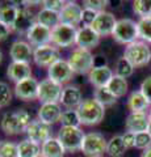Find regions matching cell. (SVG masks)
<instances>
[{"label":"cell","mask_w":151,"mask_h":157,"mask_svg":"<svg viewBox=\"0 0 151 157\" xmlns=\"http://www.w3.org/2000/svg\"><path fill=\"white\" fill-rule=\"evenodd\" d=\"M84 136L85 134L80 127H61L58 139H59L66 151L75 152L77 149H81Z\"/></svg>","instance_id":"52a82bcc"},{"label":"cell","mask_w":151,"mask_h":157,"mask_svg":"<svg viewBox=\"0 0 151 157\" xmlns=\"http://www.w3.org/2000/svg\"><path fill=\"white\" fill-rule=\"evenodd\" d=\"M33 48L29 42L25 41H14L9 48V56L12 58V62L20 63H30L33 59Z\"/></svg>","instance_id":"2e32d148"},{"label":"cell","mask_w":151,"mask_h":157,"mask_svg":"<svg viewBox=\"0 0 151 157\" xmlns=\"http://www.w3.org/2000/svg\"><path fill=\"white\" fill-rule=\"evenodd\" d=\"M106 4H108V2H105V0H85L84 8H88L97 13H100V12H103V9L106 7Z\"/></svg>","instance_id":"b9f144b4"},{"label":"cell","mask_w":151,"mask_h":157,"mask_svg":"<svg viewBox=\"0 0 151 157\" xmlns=\"http://www.w3.org/2000/svg\"><path fill=\"white\" fill-rule=\"evenodd\" d=\"M133 9L141 18L151 16V0H137L133 3Z\"/></svg>","instance_id":"d590c367"},{"label":"cell","mask_w":151,"mask_h":157,"mask_svg":"<svg viewBox=\"0 0 151 157\" xmlns=\"http://www.w3.org/2000/svg\"><path fill=\"white\" fill-rule=\"evenodd\" d=\"M65 152V147L62 145L58 137L51 136L41 144V155L43 157H63Z\"/></svg>","instance_id":"484cf974"},{"label":"cell","mask_w":151,"mask_h":157,"mask_svg":"<svg viewBox=\"0 0 151 157\" xmlns=\"http://www.w3.org/2000/svg\"><path fill=\"white\" fill-rule=\"evenodd\" d=\"M141 157H151V147H149L147 149H145L142 152V155H141Z\"/></svg>","instance_id":"7dc6e473"},{"label":"cell","mask_w":151,"mask_h":157,"mask_svg":"<svg viewBox=\"0 0 151 157\" xmlns=\"http://www.w3.org/2000/svg\"><path fill=\"white\" fill-rule=\"evenodd\" d=\"M81 12H83V8L77 3L67 2L59 13L61 24L76 26L79 22H81Z\"/></svg>","instance_id":"ac0fdd59"},{"label":"cell","mask_w":151,"mask_h":157,"mask_svg":"<svg viewBox=\"0 0 151 157\" xmlns=\"http://www.w3.org/2000/svg\"><path fill=\"white\" fill-rule=\"evenodd\" d=\"M147 131L151 134V118H150V123H149V128H147Z\"/></svg>","instance_id":"681fc988"},{"label":"cell","mask_w":151,"mask_h":157,"mask_svg":"<svg viewBox=\"0 0 151 157\" xmlns=\"http://www.w3.org/2000/svg\"><path fill=\"white\" fill-rule=\"evenodd\" d=\"M18 11H20V7H17V3L7 2V0L0 2V21L12 29L17 18Z\"/></svg>","instance_id":"d4e9b609"},{"label":"cell","mask_w":151,"mask_h":157,"mask_svg":"<svg viewBox=\"0 0 151 157\" xmlns=\"http://www.w3.org/2000/svg\"><path fill=\"white\" fill-rule=\"evenodd\" d=\"M112 36L118 43H124L128 46L137 41V38H139L138 22L130 18H121L117 21Z\"/></svg>","instance_id":"3957f363"},{"label":"cell","mask_w":151,"mask_h":157,"mask_svg":"<svg viewBox=\"0 0 151 157\" xmlns=\"http://www.w3.org/2000/svg\"><path fill=\"white\" fill-rule=\"evenodd\" d=\"M18 157H38L41 155V147L38 143L25 139L17 144Z\"/></svg>","instance_id":"83f0119b"},{"label":"cell","mask_w":151,"mask_h":157,"mask_svg":"<svg viewBox=\"0 0 151 157\" xmlns=\"http://www.w3.org/2000/svg\"><path fill=\"white\" fill-rule=\"evenodd\" d=\"M101 66H106L105 58H104V56H101V55L95 56V66H93V67H101Z\"/></svg>","instance_id":"bcb514c9"},{"label":"cell","mask_w":151,"mask_h":157,"mask_svg":"<svg viewBox=\"0 0 151 157\" xmlns=\"http://www.w3.org/2000/svg\"><path fill=\"white\" fill-rule=\"evenodd\" d=\"M139 29V38H142L146 42H151V16L142 17L138 21Z\"/></svg>","instance_id":"e575fe53"},{"label":"cell","mask_w":151,"mask_h":157,"mask_svg":"<svg viewBox=\"0 0 151 157\" xmlns=\"http://www.w3.org/2000/svg\"><path fill=\"white\" fill-rule=\"evenodd\" d=\"M59 102L65 107H67V110L77 109V106L83 102L80 89L75 85H69V86L63 88L62 97H61Z\"/></svg>","instance_id":"603a6c76"},{"label":"cell","mask_w":151,"mask_h":157,"mask_svg":"<svg viewBox=\"0 0 151 157\" xmlns=\"http://www.w3.org/2000/svg\"><path fill=\"white\" fill-rule=\"evenodd\" d=\"M38 157H43V156H42V155H40V156H38Z\"/></svg>","instance_id":"816d5d0a"},{"label":"cell","mask_w":151,"mask_h":157,"mask_svg":"<svg viewBox=\"0 0 151 157\" xmlns=\"http://www.w3.org/2000/svg\"><path fill=\"white\" fill-rule=\"evenodd\" d=\"M37 24L43 25L49 29H54L61 24V16L58 12L54 11H49V9L42 8L40 12L37 13Z\"/></svg>","instance_id":"4316f807"},{"label":"cell","mask_w":151,"mask_h":157,"mask_svg":"<svg viewBox=\"0 0 151 157\" xmlns=\"http://www.w3.org/2000/svg\"><path fill=\"white\" fill-rule=\"evenodd\" d=\"M61 123H62V127H79L81 123H80L79 114H77L76 109L63 111L61 117Z\"/></svg>","instance_id":"d6a6232c"},{"label":"cell","mask_w":151,"mask_h":157,"mask_svg":"<svg viewBox=\"0 0 151 157\" xmlns=\"http://www.w3.org/2000/svg\"><path fill=\"white\" fill-rule=\"evenodd\" d=\"M95 100L99 102V104H101L104 107L106 106H112L116 104L117 101V97L112 93L108 86H103V88H96L95 90V96H93Z\"/></svg>","instance_id":"f546056e"},{"label":"cell","mask_w":151,"mask_h":157,"mask_svg":"<svg viewBox=\"0 0 151 157\" xmlns=\"http://www.w3.org/2000/svg\"><path fill=\"white\" fill-rule=\"evenodd\" d=\"M116 24H117V20L114 17V14L110 12L103 11L97 14V17L93 21V24L91 25V28L93 29L100 37H104V36L113 34Z\"/></svg>","instance_id":"4fadbf2b"},{"label":"cell","mask_w":151,"mask_h":157,"mask_svg":"<svg viewBox=\"0 0 151 157\" xmlns=\"http://www.w3.org/2000/svg\"><path fill=\"white\" fill-rule=\"evenodd\" d=\"M77 114H79L80 123L84 126H96L104 119L105 107L99 104L95 98L84 100L77 106Z\"/></svg>","instance_id":"7a4b0ae2"},{"label":"cell","mask_w":151,"mask_h":157,"mask_svg":"<svg viewBox=\"0 0 151 157\" xmlns=\"http://www.w3.org/2000/svg\"><path fill=\"white\" fill-rule=\"evenodd\" d=\"M134 68L135 67L131 64L128 59H125L122 56V58H120L118 60H117V63H116V75L122 77V78H126V77L133 75Z\"/></svg>","instance_id":"836d02e7"},{"label":"cell","mask_w":151,"mask_h":157,"mask_svg":"<svg viewBox=\"0 0 151 157\" xmlns=\"http://www.w3.org/2000/svg\"><path fill=\"white\" fill-rule=\"evenodd\" d=\"M0 107H2V106H0Z\"/></svg>","instance_id":"db71d44e"},{"label":"cell","mask_w":151,"mask_h":157,"mask_svg":"<svg viewBox=\"0 0 151 157\" xmlns=\"http://www.w3.org/2000/svg\"><path fill=\"white\" fill-rule=\"evenodd\" d=\"M76 26L59 24L51 30V43L55 47H70L76 45Z\"/></svg>","instance_id":"ba28073f"},{"label":"cell","mask_w":151,"mask_h":157,"mask_svg":"<svg viewBox=\"0 0 151 157\" xmlns=\"http://www.w3.org/2000/svg\"><path fill=\"white\" fill-rule=\"evenodd\" d=\"M149 101L141 92H133L129 96L128 106L131 113H146V109L149 107Z\"/></svg>","instance_id":"f1b7e54d"},{"label":"cell","mask_w":151,"mask_h":157,"mask_svg":"<svg viewBox=\"0 0 151 157\" xmlns=\"http://www.w3.org/2000/svg\"><path fill=\"white\" fill-rule=\"evenodd\" d=\"M100 157H103V156H100Z\"/></svg>","instance_id":"f5cc1de1"},{"label":"cell","mask_w":151,"mask_h":157,"mask_svg":"<svg viewBox=\"0 0 151 157\" xmlns=\"http://www.w3.org/2000/svg\"><path fill=\"white\" fill-rule=\"evenodd\" d=\"M25 132H26L29 140L34 141V143H38V144L40 143L42 144L43 141H46L49 139V137H51L50 136V134H51L50 126L43 123V122H41L40 119L32 121Z\"/></svg>","instance_id":"9a60e30c"},{"label":"cell","mask_w":151,"mask_h":157,"mask_svg":"<svg viewBox=\"0 0 151 157\" xmlns=\"http://www.w3.org/2000/svg\"><path fill=\"white\" fill-rule=\"evenodd\" d=\"M65 4H66V2H63V0H45V2H42V6H43L42 8L61 13L63 7H65Z\"/></svg>","instance_id":"ab89813d"},{"label":"cell","mask_w":151,"mask_h":157,"mask_svg":"<svg viewBox=\"0 0 151 157\" xmlns=\"http://www.w3.org/2000/svg\"><path fill=\"white\" fill-rule=\"evenodd\" d=\"M69 64L74 73H79V75H85L89 73L91 70L95 66V56L92 55V52L85 48H75L71 52L69 58Z\"/></svg>","instance_id":"277c9868"},{"label":"cell","mask_w":151,"mask_h":157,"mask_svg":"<svg viewBox=\"0 0 151 157\" xmlns=\"http://www.w3.org/2000/svg\"><path fill=\"white\" fill-rule=\"evenodd\" d=\"M2 62H3V51H2V48H0V64H2Z\"/></svg>","instance_id":"c3c4849f"},{"label":"cell","mask_w":151,"mask_h":157,"mask_svg":"<svg viewBox=\"0 0 151 157\" xmlns=\"http://www.w3.org/2000/svg\"><path fill=\"white\" fill-rule=\"evenodd\" d=\"M34 24H37V16L28 7H22L18 11L17 18L14 21L12 30H14L18 34H25L26 36V33L34 26Z\"/></svg>","instance_id":"5bb4252c"},{"label":"cell","mask_w":151,"mask_h":157,"mask_svg":"<svg viewBox=\"0 0 151 157\" xmlns=\"http://www.w3.org/2000/svg\"><path fill=\"white\" fill-rule=\"evenodd\" d=\"M11 32H12V29H11V28L7 26L6 24H3L2 21H0V42L6 41V39L9 37Z\"/></svg>","instance_id":"f6af8a7d"},{"label":"cell","mask_w":151,"mask_h":157,"mask_svg":"<svg viewBox=\"0 0 151 157\" xmlns=\"http://www.w3.org/2000/svg\"><path fill=\"white\" fill-rule=\"evenodd\" d=\"M97 12L92 11V9H88V8H83V12H81V22L84 26H91L93 21L97 17Z\"/></svg>","instance_id":"60d3db41"},{"label":"cell","mask_w":151,"mask_h":157,"mask_svg":"<svg viewBox=\"0 0 151 157\" xmlns=\"http://www.w3.org/2000/svg\"><path fill=\"white\" fill-rule=\"evenodd\" d=\"M62 110L59 104H42L38 109V119L49 126L61 122Z\"/></svg>","instance_id":"ffe728a7"},{"label":"cell","mask_w":151,"mask_h":157,"mask_svg":"<svg viewBox=\"0 0 151 157\" xmlns=\"http://www.w3.org/2000/svg\"><path fill=\"white\" fill-rule=\"evenodd\" d=\"M0 157H18L17 144L12 141H0Z\"/></svg>","instance_id":"8d00e7d4"},{"label":"cell","mask_w":151,"mask_h":157,"mask_svg":"<svg viewBox=\"0 0 151 157\" xmlns=\"http://www.w3.org/2000/svg\"><path fill=\"white\" fill-rule=\"evenodd\" d=\"M113 71L108 66H101V67H93L88 73L89 82L93 84L96 88H103L109 84V81L113 78Z\"/></svg>","instance_id":"7402d4cb"},{"label":"cell","mask_w":151,"mask_h":157,"mask_svg":"<svg viewBox=\"0 0 151 157\" xmlns=\"http://www.w3.org/2000/svg\"><path fill=\"white\" fill-rule=\"evenodd\" d=\"M150 118H151V109H150Z\"/></svg>","instance_id":"f907efd6"},{"label":"cell","mask_w":151,"mask_h":157,"mask_svg":"<svg viewBox=\"0 0 151 157\" xmlns=\"http://www.w3.org/2000/svg\"><path fill=\"white\" fill-rule=\"evenodd\" d=\"M7 75L12 81L20 82L25 78L32 77V67L30 63H20V62H12L8 66Z\"/></svg>","instance_id":"cb8c5ba5"},{"label":"cell","mask_w":151,"mask_h":157,"mask_svg":"<svg viewBox=\"0 0 151 157\" xmlns=\"http://www.w3.org/2000/svg\"><path fill=\"white\" fill-rule=\"evenodd\" d=\"M26 39L29 43L36 47L50 45L51 42V29H49L40 24H34L30 30L26 33Z\"/></svg>","instance_id":"e0dca14e"},{"label":"cell","mask_w":151,"mask_h":157,"mask_svg":"<svg viewBox=\"0 0 151 157\" xmlns=\"http://www.w3.org/2000/svg\"><path fill=\"white\" fill-rule=\"evenodd\" d=\"M122 140H124V144L126 148H131V147L135 145V134L134 132H125V134L122 135Z\"/></svg>","instance_id":"ee69618b"},{"label":"cell","mask_w":151,"mask_h":157,"mask_svg":"<svg viewBox=\"0 0 151 157\" xmlns=\"http://www.w3.org/2000/svg\"><path fill=\"white\" fill-rule=\"evenodd\" d=\"M11 100H12V92H11V88L7 82L4 81H0V106H7L11 104Z\"/></svg>","instance_id":"f35d334b"},{"label":"cell","mask_w":151,"mask_h":157,"mask_svg":"<svg viewBox=\"0 0 151 157\" xmlns=\"http://www.w3.org/2000/svg\"><path fill=\"white\" fill-rule=\"evenodd\" d=\"M126 147L124 144L122 140V135H117L113 136L112 139L108 141V147H106V153H108L110 157H121L125 153Z\"/></svg>","instance_id":"4dcf8cb0"},{"label":"cell","mask_w":151,"mask_h":157,"mask_svg":"<svg viewBox=\"0 0 151 157\" xmlns=\"http://www.w3.org/2000/svg\"><path fill=\"white\" fill-rule=\"evenodd\" d=\"M135 148L139 149H147L149 147H151V134L149 131L145 132H139V134H135Z\"/></svg>","instance_id":"74e56055"},{"label":"cell","mask_w":151,"mask_h":157,"mask_svg":"<svg viewBox=\"0 0 151 157\" xmlns=\"http://www.w3.org/2000/svg\"><path fill=\"white\" fill-rule=\"evenodd\" d=\"M106 147H108V141L100 132H89L85 134L84 139H83L81 149L83 153L88 157H100L101 155L106 152Z\"/></svg>","instance_id":"8992f818"},{"label":"cell","mask_w":151,"mask_h":157,"mask_svg":"<svg viewBox=\"0 0 151 157\" xmlns=\"http://www.w3.org/2000/svg\"><path fill=\"white\" fill-rule=\"evenodd\" d=\"M30 122V114L24 109H18L17 111L6 113L2 118L0 127L7 135H20L26 131Z\"/></svg>","instance_id":"6da1fadb"},{"label":"cell","mask_w":151,"mask_h":157,"mask_svg":"<svg viewBox=\"0 0 151 157\" xmlns=\"http://www.w3.org/2000/svg\"><path fill=\"white\" fill-rule=\"evenodd\" d=\"M38 88H40V82L34 77H29L20 82H16L14 94L22 101H32L38 98Z\"/></svg>","instance_id":"7c38bea8"},{"label":"cell","mask_w":151,"mask_h":157,"mask_svg":"<svg viewBox=\"0 0 151 157\" xmlns=\"http://www.w3.org/2000/svg\"><path fill=\"white\" fill-rule=\"evenodd\" d=\"M47 75L50 80L62 85L71 80L72 76H74V71L71 70L69 62L65 60V59H59L47 68Z\"/></svg>","instance_id":"30bf717a"},{"label":"cell","mask_w":151,"mask_h":157,"mask_svg":"<svg viewBox=\"0 0 151 157\" xmlns=\"http://www.w3.org/2000/svg\"><path fill=\"white\" fill-rule=\"evenodd\" d=\"M150 123V117L146 113H130L126 118L125 126L128 131L134 132V134H139V132H145L149 128Z\"/></svg>","instance_id":"44dd1931"},{"label":"cell","mask_w":151,"mask_h":157,"mask_svg":"<svg viewBox=\"0 0 151 157\" xmlns=\"http://www.w3.org/2000/svg\"><path fill=\"white\" fill-rule=\"evenodd\" d=\"M142 94L145 96V98L149 101V104H151V76L146 77L145 80L141 84V90Z\"/></svg>","instance_id":"7bdbcfd3"},{"label":"cell","mask_w":151,"mask_h":157,"mask_svg":"<svg viewBox=\"0 0 151 157\" xmlns=\"http://www.w3.org/2000/svg\"><path fill=\"white\" fill-rule=\"evenodd\" d=\"M63 88L61 84L50 80V78H45L40 82V88H38V98L42 104H58L61 101Z\"/></svg>","instance_id":"9c48e42d"},{"label":"cell","mask_w":151,"mask_h":157,"mask_svg":"<svg viewBox=\"0 0 151 157\" xmlns=\"http://www.w3.org/2000/svg\"><path fill=\"white\" fill-rule=\"evenodd\" d=\"M59 51L55 46L51 45H45L36 47L33 51V60L37 66L40 67H50L51 64H54L57 60H59Z\"/></svg>","instance_id":"8fae6325"},{"label":"cell","mask_w":151,"mask_h":157,"mask_svg":"<svg viewBox=\"0 0 151 157\" xmlns=\"http://www.w3.org/2000/svg\"><path fill=\"white\" fill-rule=\"evenodd\" d=\"M106 86L117 98L124 97L126 94V92H128V81H126V78H122L117 75L113 76V78L109 81V84Z\"/></svg>","instance_id":"1f68e13d"},{"label":"cell","mask_w":151,"mask_h":157,"mask_svg":"<svg viewBox=\"0 0 151 157\" xmlns=\"http://www.w3.org/2000/svg\"><path fill=\"white\" fill-rule=\"evenodd\" d=\"M124 58L134 67H143L151 62V51L145 42L135 41L125 47Z\"/></svg>","instance_id":"5b68a950"},{"label":"cell","mask_w":151,"mask_h":157,"mask_svg":"<svg viewBox=\"0 0 151 157\" xmlns=\"http://www.w3.org/2000/svg\"><path fill=\"white\" fill-rule=\"evenodd\" d=\"M99 42H100V36L91 26H81L80 29H77L76 45L79 48L89 50V48L99 45Z\"/></svg>","instance_id":"d6986e66"}]
</instances>
